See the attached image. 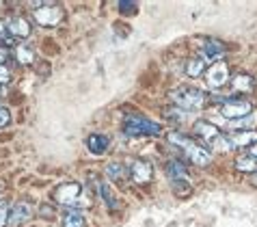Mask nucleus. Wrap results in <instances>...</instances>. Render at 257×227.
Listing matches in <instances>:
<instances>
[{
  "instance_id": "9",
  "label": "nucleus",
  "mask_w": 257,
  "mask_h": 227,
  "mask_svg": "<svg viewBox=\"0 0 257 227\" xmlns=\"http://www.w3.org/2000/svg\"><path fill=\"white\" fill-rule=\"evenodd\" d=\"M130 173H132V180L137 184H147L154 175V169L145 160H134L132 167H130Z\"/></svg>"
},
{
  "instance_id": "22",
  "label": "nucleus",
  "mask_w": 257,
  "mask_h": 227,
  "mask_svg": "<svg viewBox=\"0 0 257 227\" xmlns=\"http://www.w3.org/2000/svg\"><path fill=\"white\" fill-rule=\"evenodd\" d=\"M233 89L238 91H251L253 89V78L246 76V74H240L233 78Z\"/></svg>"
},
{
  "instance_id": "1",
  "label": "nucleus",
  "mask_w": 257,
  "mask_h": 227,
  "mask_svg": "<svg viewBox=\"0 0 257 227\" xmlns=\"http://www.w3.org/2000/svg\"><path fill=\"white\" fill-rule=\"evenodd\" d=\"M169 100L184 110H199V108H203L208 95H205L203 89H197V87H192V84H182V87L171 91Z\"/></svg>"
},
{
  "instance_id": "8",
  "label": "nucleus",
  "mask_w": 257,
  "mask_h": 227,
  "mask_svg": "<svg viewBox=\"0 0 257 227\" xmlns=\"http://www.w3.org/2000/svg\"><path fill=\"white\" fill-rule=\"evenodd\" d=\"M31 216H33V208L26 201L13 203V208L9 210V223L11 225H24L26 221H31Z\"/></svg>"
},
{
  "instance_id": "18",
  "label": "nucleus",
  "mask_w": 257,
  "mask_h": 227,
  "mask_svg": "<svg viewBox=\"0 0 257 227\" xmlns=\"http://www.w3.org/2000/svg\"><path fill=\"white\" fill-rule=\"evenodd\" d=\"M205 65H208V61L201 59V56H195V59H188L186 63V74L190 78H197V76H201L205 72Z\"/></svg>"
},
{
  "instance_id": "19",
  "label": "nucleus",
  "mask_w": 257,
  "mask_h": 227,
  "mask_svg": "<svg viewBox=\"0 0 257 227\" xmlns=\"http://www.w3.org/2000/svg\"><path fill=\"white\" fill-rule=\"evenodd\" d=\"M106 175L110 177L112 182H121L125 177V167H123V162H119V160H112L106 165Z\"/></svg>"
},
{
  "instance_id": "16",
  "label": "nucleus",
  "mask_w": 257,
  "mask_h": 227,
  "mask_svg": "<svg viewBox=\"0 0 257 227\" xmlns=\"http://www.w3.org/2000/svg\"><path fill=\"white\" fill-rule=\"evenodd\" d=\"M229 141H231V145H240V147H244V145H255L257 143V132L255 130H244V132H238V134H229Z\"/></svg>"
},
{
  "instance_id": "5",
  "label": "nucleus",
  "mask_w": 257,
  "mask_h": 227,
  "mask_svg": "<svg viewBox=\"0 0 257 227\" xmlns=\"http://www.w3.org/2000/svg\"><path fill=\"white\" fill-rule=\"evenodd\" d=\"M218 110H220V115L225 119H229V122H240L242 117L251 115L253 104L248 100H225Z\"/></svg>"
},
{
  "instance_id": "12",
  "label": "nucleus",
  "mask_w": 257,
  "mask_h": 227,
  "mask_svg": "<svg viewBox=\"0 0 257 227\" xmlns=\"http://www.w3.org/2000/svg\"><path fill=\"white\" fill-rule=\"evenodd\" d=\"M223 54H225V46L220 44V41L208 39V41H205V44H203V48H201V54H199V56L208 61V59H220V56H223Z\"/></svg>"
},
{
  "instance_id": "25",
  "label": "nucleus",
  "mask_w": 257,
  "mask_h": 227,
  "mask_svg": "<svg viewBox=\"0 0 257 227\" xmlns=\"http://www.w3.org/2000/svg\"><path fill=\"white\" fill-rule=\"evenodd\" d=\"M173 190L177 195H188L190 193V184H186V180H173Z\"/></svg>"
},
{
  "instance_id": "2",
  "label": "nucleus",
  "mask_w": 257,
  "mask_h": 227,
  "mask_svg": "<svg viewBox=\"0 0 257 227\" xmlns=\"http://www.w3.org/2000/svg\"><path fill=\"white\" fill-rule=\"evenodd\" d=\"M169 141H171V143H175V145H180L184 150V154H186L188 158L195 162V165H199V167L210 165L212 154L205 150V145H199L197 141H192L190 137H186V134H180V132L169 134Z\"/></svg>"
},
{
  "instance_id": "27",
  "label": "nucleus",
  "mask_w": 257,
  "mask_h": 227,
  "mask_svg": "<svg viewBox=\"0 0 257 227\" xmlns=\"http://www.w3.org/2000/svg\"><path fill=\"white\" fill-rule=\"evenodd\" d=\"M7 223H9V208L5 201H0V227H5Z\"/></svg>"
},
{
  "instance_id": "30",
  "label": "nucleus",
  "mask_w": 257,
  "mask_h": 227,
  "mask_svg": "<svg viewBox=\"0 0 257 227\" xmlns=\"http://www.w3.org/2000/svg\"><path fill=\"white\" fill-rule=\"evenodd\" d=\"M167 115H169V119H175V122L182 119V112H177V110H167Z\"/></svg>"
},
{
  "instance_id": "14",
  "label": "nucleus",
  "mask_w": 257,
  "mask_h": 227,
  "mask_svg": "<svg viewBox=\"0 0 257 227\" xmlns=\"http://www.w3.org/2000/svg\"><path fill=\"white\" fill-rule=\"evenodd\" d=\"M235 169L242 173H257V158L253 154H242L235 158Z\"/></svg>"
},
{
  "instance_id": "21",
  "label": "nucleus",
  "mask_w": 257,
  "mask_h": 227,
  "mask_svg": "<svg viewBox=\"0 0 257 227\" xmlns=\"http://www.w3.org/2000/svg\"><path fill=\"white\" fill-rule=\"evenodd\" d=\"M16 59L22 63V65H31V63L35 61V52L31 46H20L18 52H16Z\"/></svg>"
},
{
  "instance_id": "6",
  "label": "nucleus",
  "mask_w": 257,
  "mask_h": 227,
  "mask_svg": "<svg viewBox=\"0 0 257 227\" xmlns=\"http://www.w3.org/2000/svg\"><path fill=\"white\" fill-rule=\"evenodd\" d=\"M229 82V65L225 61H216L212 63L205 72V84L210 89H218V87H225Z\"/></svg>"
},
{
  "instance_id": "31",
  "label": "nucleus",
  "mask_w": 257,
  "mask_h": 227,
  "mask_svg": "<svg viewBox=\"0 0 257 227\" xmlns=\"http://www.w3.org/2000/svg\"><path fill=\"white\" fill-rule=\"evenodd\" d=\"M251 152H253V156H255V158H257V143L251 147Z\"/></svg>"
},
{
  "instance_id": "13",
  "label": "nucleus",
  "mask_w": 257,
  "mask_h": 227,
  "mask_svg": "<svg viewBox=\"0 0 257 227\" xmlns=\"http://www.w3.org/2000/svg\"><path fill=\"white\" fill-rule=\"evenodd\" d=\"M63 227H87V218L80 210H65L61 218Z\"/></svg>"
},
{
  "instance_id": "17",
  "label": "nucleus",
  "mask_w": 257,
  "mask_h": 227,
  "mask_svg": "<svg viewBox=\"0 0 257 227\" xmlns=\"http://www.w3.org/2000/svg\"><path fill=\"white\" fill-rule=\"evenodd\" d=\"M97 190H99V197H102L104 203L108 205L110 210H117V208H119V199L115 197V193L110 190L108 184H102V182H99V184H97Z\"/></svg>"
},
{
  "instance_id": "28",
  "label": "nucleus",
  "mask_w": 257,
  "mask_h": 227,
  "mask_svg": "<svg viewBox=\"0 0 257 227\" xmlns=\"http://www.w3.org/2000/svg\"><path fill=\"white\" fill-rule=\"evenodd\" d=\"M11 80V74H9V69H7L5 65H0V84H7Z\"/></svg>"
},
{
  "instance_id": "10",
  "label": "nucleus",
  "mask_w": 257,
  "mask_h": 227,
  "mask_svg": "<svg viewBox=\"0 0 257 227\" xmlns=\"http://www.w3.org/2000/svg\"><path fill=\"white\" fill-rule=\"evenodd\" d=\"M195 134L203 141V143L212 145L214 141L220 137V130H218V128L214 126V124H210V122H197V124H195Z\"/></svg>"
},
{
  "instance_id": "20",
  "label": "nucleus",
  "mask_w": 257,
  "mask_h": 227,
  "mask_svg": "<svg viewBox=\"0 0 257 227\" xmlns=\"http://www.w3.org/2000/svg\"><path fill=\"white\" fill-rule=\"evenodd\" d=\"M167 173L173 177V180H184V177H186V167H184L180 160H169L167 162Z\"/></svg>"
},
{
  "instance_id": "24",
  "label": "nucleus",
  "mask_w": 257,
  "mask_h": 227,
  "mask_svg": "<svg viewBox=\"0 0 257 227\" xmlns=\"http://www.w3.org/2000/svg\"><path fill=\"white\" fill-rule=\"evenodd\" d=\"M117 9H119L121 13H125V16H134V13L139 11V7L134 5V3H127V0H121V3L117 5Z\"/></svg>"
},
{
  "instance_id": "15",
  "label": "nucleus",
  "mask_w": 257,
  "mask_h": 227,
  "mask_svg": "<svg viewBox=\"0 0 257 227\" xmlns=\"http://www.w3.org/2000/svg\"><path fill=\"white\" fill-rule=\"evenodd\" d=\"M87 147H89V152H93V154H104L106 152V147H108V137H104V134H89L87 137Z\"/></svg>"
},
{
  "instance_id": "23",
  "label": "nucleus",
  "mask_w": 257,
  "mask_h": 227,
  "mask_svg": "<svg viewBox=\"0 0 257 227\" xmlns=\"http://www.w3.org/2000/svg\"><path fill=\"white\" fill-rule=\"evenodd\" d=\"M212 147H214V150H216V152H229L233 145H231L229 137H223V134H220V137H218V139L212 143Z\"/></svg>"
},
{
  "instance_id": "11",
  "label": "nucleus",
  "mask_w": 257,
  "mask_h": 227,
  "mask_svg": "<svg viewBox=\"0 0 257 227\" xmlns=\"http://www.w3.org/2000/svg\"><path fill=\"white\" fill-rule=\"evenodd\" d=\"M7 31H9L11 37L24 39V37H28V35H31V24H28V20L16 16V18H11L9 22H7Z\"/></svg>"
},
{
  "instance_id": "4",
  "label": "nucleus",
  "mask_w": 257,
  "mask_h": 227,
  "mask_svg": "<svg viewBox=\"0 0 257 227\" xmlns=\"http://www.w3.org/2000/svg\"><path fill=\"white\" fill-rule=\"evenodd\" d=\"M162 132V126L158 122H152L141 115H130L123 122V134L127 137H158Z\"/></svg>"
},
{
  "instance_id": "29",
  "label": "nucleus",
  "mask_w": 257,
  "mask_h": 227,
  "mask_svg": "<svg viewBox=\"0 0 257 227\" xmlns=\"http://www.w3.org/2000/svg\"><path fill=\"white\" fill-rule=\"evenodd\" d=\"M7 59H9V50L0 46V65H5V61H7Z\"/></svg>"
},
{
  "instance_id": "7",
  "label": "nucleus",
  "mask_w": 257,
  "mask_h": 227,
  "mask_svg": "<svg viewBox=\"0 0 257 227\" xmlns=\"http://www.w3.org/2000/svg\"><path fill=\"white\" fill-rule=\"evenodd\" d=\"M33 16L41 26H54L56 22H61L63 9L61 7H56V5H44V7H37Z\"/></svg>"
},
{
  "instance_id": "3",
  "label": "nucleus",
  "mask_w": 257,
  "mask_h": 227,
  "mask_svg": "<svg viewBox=\"0 0 257 227\" xmlns=\"http://www.w3.org/2000/svg\"><path fill=\"white\" fill-rule=\"evenodd\" d=\"M54 199L56 203L61 205H67V208H80V205H89V197H87V190H84L80 184H61L59 188L54 190Z\"/></svg>"
},
{
  "instance_id": "26",
  "label": "nucleus",
  "mask_w": 257,
  "mask_h": 227,
  "mask_svg": "<svg viewBox=\"0 0 257 227\" xmlns=\"http://www.w3.org/2000/svg\"><path fill=\"white\" fill-rule=\"evenodd\" d=\"M11 124V110L7 106H0V128H7Z\"/></svg>"
}]
</instances>
